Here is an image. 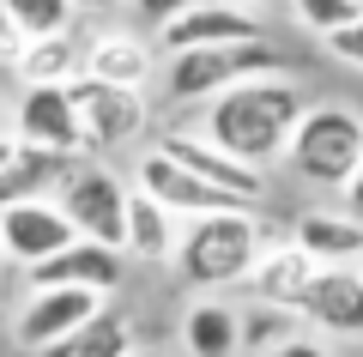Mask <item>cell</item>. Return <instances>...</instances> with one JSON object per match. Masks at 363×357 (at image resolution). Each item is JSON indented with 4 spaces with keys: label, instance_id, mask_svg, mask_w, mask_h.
<instances>
[{
    "label": "cell",
    "instance_id": "obj_7",
    "mask_svg": "<svg viewBox=\"0 0 363 357\" xmlns=\"http://www.w3.org/2000/svg\"><path fill=\"white\" fill-rule=\"evenodd\" d=\"M157 152H164L176 170L200 176L206 188L230 194V200L248 206V212H260V200H267V176H260V170H248V164H236V158H224L206 133H182V128H176V133H157Z\"/></svg>",
    "mask_w": 363,
    "mask_h": 357
},
{
    "label": "cell",
    "instance_id": "obj_15",
    "mask_svg": "<svg viewBox=\"0 0 363 357\" xmlns=\"http://www.w3.org/2000/svg\"><path fill=\"white\" fill-rule=\"evenodd\" d=\"M116 285H121V255L97 248V243H73L55 260L30 267V291H97V297H109Z\"/></svg>",
    "mask_w": 363,
    "mask_h": 357
},
{
    "label": "cell",
    "instance_id": "obj_5",
    "mask_svg": "<svg viewBox=\"0 0 363 357\" xmlns=\"http://www.w3.org/2000/svg\"><path fill=\"white\" fill-rule=\"evenodd\" d=\"M128 182L116 176L109 164H85L73 182L61 188V218L79 230V243H97V248H116L128 255Z\"/></svg>",
    "mask_w": 363,
    "mask_h": 357
},
{
    "label": "cell",
    "instance_id": "obj_24",
    "mask_svg": "<svg viewBox=\"0 0 363 357\" xmlns=\"http://www.w3.org/2000/svg\"><path fill=\"white\" fill-rule=\"evenodd\" d=\"M6 13H13V25L25 31L30 43H43V37H67L73 31V0H0Z\"/></svg>",
    "mask_w": 363,
    "mask_h": 357
},
{
    "label": "cell",
    "instance_id": "obj_11",
    "mask_svg": "<svg viewBox=\"0 0 363 357\" xmlns=\"http://www.w3.org/2000/svg\"><path fill=\"white\" fill-rule=\"evenodd\" d=\"M91 158H67V152H37V145H18L13 164L0 170V212L13 206H55L61 188L85 170Z\"/></svg>",
    "mask_w": 363,
    "mask_h": 357
},
{
    "label": "cell",
    "instance_id": "obj_30",
    "mask_svg": "<svg viewBox=\"0 0 363 357\" xmlns=\"http://www.w3.org/2000/svg\"><path fill=\"white\" fill-rule=\"evenodd\" d=\"M345 206H351V218H363V164H357V176H351V188H345Z\"/></svg>",
    "mask_w": 363,
    "mask_h": 357
},
{
    "label": "cell",
    "instance_id": "obj_9",
    "mask_svg": "<svg viewBox=\"0 0 363 357\" xmlns=\"http://www.w3.org/2000/svg\"><path fill=\"white\" fill-rule=\"evenodd\" d=\"M97 315H104V297L97 291H30L25 309L13 315V339L37 357V351H49L55 339L79 333L85 321H97Z\"/></svg>",
    "mask_w": 363,
    "mask_h": 357
},
{
    "label": "cell",
    "instance_id": "obj_13",
    "mask_svg": "<svg viewBox=\"0 0 363 357\" xmlns=\"http://www.w3.org/2000/svg\"><path fill=\"white\" fill-rule=\"evenodd\" d=\"M73 243H79V230L61 218V206H13V212H0V248L25 273L43 267V260H55Z\"/></svg>",
    "mask_w": 363,
    "mask_h": 357
},
{
    "label": "cell",
    "instance_id": "obj_31",
    "mask_svg": "<svg viewBox=\"0 0 363 357\" xmlns=\"http://www.w3.org/2000/svg\"><path fill=\"white\" fill-rule=\"evenodd\" d=\"M116 6H128V0H73V13H116Z\"/></svg>",
    "mask_w": 363,
    "mask_h": 357
},
{
    "label": "cell",
    "instance_id": "obj_10",
    "mask_svg": "<svg viewBox=\"0 0 363 357\" xmlns=\"http://www.w3.org/2000/svg\"><path fill=\"white\" fill-rule=\"evenodd\" d=\"M13 140L18 145H37V152L85 158V145H79V115H73V103H67V85H30V91H18V103H13Z\"/></svg>",
    "mask_w": 363,
    "mask_h": 357
},
{
    "label": "cell",
    "instance_id": "obj_22",
    "mask_svg": "<svg viewBox=\"0 0 363 357\" xmlns=\"http://www.w3.org/2000/svg\"><path fill=\"white\" fill-rule=\"evenodd\" d=\"M37 357H133V327L121 315H97V321H85L79 333H67V339H55L49 351H37Z\"/></svg>",
    "mask_w": 363,
    "mask_h": 357
},
{
    "label": "cell",
    "instance_id": "obj_17",
    "mask_svg": "<svg viewBox=\"0 0 363 357\" xmlns=\"http://www.w3.org/2000/svg\"><path fill=\"white\" fill-rule=\"evenodd\" d=\"M291 243H297L315 267H357L363 260V218L309 206V212H297V224H291Z\"/></svg>",
    "mask_w": 363,
    "mask_h": 357
},
{
    "label": "cell",
    "instance_id": "obj_16",
    "mask_svg": "<svg viewBox=\"0 0 363 357\" xmlns=\"http://www.w3.org/2000/svg\"><path fill=\"white\" fill-rule=\"evenodd\" d=\"M315 273L321 267H315L291 236H279V243L260 248L255 273H248V291H255V303H272V309H291V315H297L303 297H309V285H315Z\"/></svg>",
    "mask_w": 363,
    "mask_h": 357
},
{
    "label": "cell",
    "instance_id": "obj_28",
    "mask_svg": "<svg viewBox=\"0 0 363 357\" xmlns=\"http://www.w3.org/2000/svg\"><path fill=\"white\" fill-rule=\"evenodd\" d=\"M25 49H30V37L13 25V13L0 6V67H18V55H25Z\"/></svg>",
    "mask_w": 363,
    "mask_h": 357
},
{
    "label": "cell",
    "instance_id": "obj_6",
    "mask_svg": "<svg viewBox=\"0 0 363 357\" xmlns=\"http://www.w3.org/2000/svg\"><path fill=\"white\" fill-rule=\"evenodd\" d=\"M67 103L79 115V145H85L91 164L121 152V145H133L145 133V97L140 91H116V85H97V79L79 73L67 85Z\"/></svg>",
    "mask_w": 363,
    "mask_h": 357
},
{
    "label": "cell",
    "instance_id": "obj_19",
    "mask_svg": "<svg viewBox=\"0 0 363 357\" xmlns=\"http://www.w3.org/2000/svg\"><path fill=\"white\" fill-rule=\"evenodd\" d=\"M182 351L188 357H236L242 333H236V309L218 297H194L182 309Z\"/></svg>",
    "mask_w": 363,
    "mask_h": 357
},
{
    "label": "cell",
    "instance_id": "obj_34",
    "mask_svg": "<svg viewBox=\"0 0 363 357\" xmlns=\"http://www.w3.org/2000/svg\"><path fill=\"white\" fill-rule=\"evenodd\" d=\"M13 152H18V140H0V170L13 164Z\"/></svg>",
    "mask_w": 363,
    "mask_h": 357
},
{
    "label": "cell",
    "instance_id": "obj_1",
    "mask_svg": "<svg viewBox=\"0 0 363 357\" xmlns=\"http://www.w3.org/2000/svg\"><path fill=\"white\" fill-rule=\"evenodd\" d=\"M297 121H303L297 79H255V85H236V91L206 103V140L248 170L279 164L291 133H297Z\"/></svg>",
    "mask_w": 363,
    "mask_h": 357
},
{
    "label": "cell",
    "instance_id": "obj_14",
    "mask_svg": "<svg viewBox=\"0 0 363 357\" xmlns=\"http://www.w3.org/2000/svg\"><path fill=\"white\" fill-rule=\"evenodd\" d=\"M297 315L309 327L333 333V339H363V279H357V267H321Z\"/></svg>",
    "mask_w": 363,
    "mask_h": 357
},
{
    "label": "cell",
    "instance_id": "obj_26",
    "mask_svg": "<svg viewBox=\"0 0 363 357\" xmlns=\"http://www.w3.org/2000/svg\"><path fill=\"white\" fill-rule=\"evenodd\" d=\"M321 43H327L333 61H345V67H357V73H363V18H351L345 31H333V37H321Z\"/></svg>",
    "mask_w": 363,
    "mask_h": 357
},
{
    "label": "cell",
    "instance_id": "obj_33",
    "mask_svg": "<svg viewBox=\"0 0 363 357\" xmlns=\"http://www.w3.org/2000/svg\"><path fill=\"white\" fill-rule=\"evenodd\" d=\"M224 6H242V13H260V6H272V0H224Z\"/></svg>",
    "mask_w": 363,
    "mask_h": 357
},
{
    "label": "cell",
    "instance_id": "obj_18",
    "mask_svg": "<svg viewBox=\"0 0 363 357\" xmlns=\"http://www.w3.org/2000/svg\"><path fill=\"white\" fill-rule=\"evenodd\" d=\"M152 73H157L152 37H133V31H104V37H91V49H85V79L116 85V91H140Z\"/></svg>",
    "mask_w": 363,
    "mask_h": 357
},
{
    "label": "cell",
    "instance_id": "obj_37",
    "mask_svg": "<svg viewBox=\"0 0 363 357\" xmlns=\"http://www.w3.org/2000/svg\"><path fill=\"white\" fill-rule=\"evenodd\" d=\"M133 357H157V351H140V345H133Z\"/></svg>",
    "mask_w": 363,
    "mask_h": 357
},
{
    "label": "cell",
    "instance_id": "obj_38",
    "mask_svg": "<svg viewBox=\"0 0 363 357\" xmlns=\"http://www.w3.org/2000/svg\"><path fill=\"white\" fill-rule=\"evenodd\" d=\"M357 279H363V260H357Z\"/></svg>",
    "mask_w": 363,
    "mask_h": 357
},
{
    "label": "cell",
    "instance_id": "obj_3",
    "mask_svg": "<svg viewBox=\"0 0 363 357\" xmlns=\"http://www.w3.org/2000/svg\"><path fill=\"white\" fill-rule=\"evenodd\" d=\"M297 73V55L272 37H242V43H224V49H188V55H169L164 67V85L176 103H212L236 85H255V79H291Z\"/></svg>",
    "mask_w": 363,
    "mask_h": 357
},
{
    "label": "cell",
    "instance_id": "obj_25",
    "mask_svg": "<svg viewBox=\"0 0 363 357\" xmlns=\"http://www.w3.org/2000/svg\"><path fill=\"white\" fill-rule=\"evenodd\" d=\"M291 13H297L303 31H315V37H333V31L351 25V18H363V0H291Z\"/></svg>",
    "mask_w": 363,
    "mask_h": 357
},
{
    "label": "cell",
    "instance_id": "obj_8",
    "mask_svg": "<svg viewBox=\"0 0 363 357\" xmlns=\"http://www.w3.org/2000/svg\"><path fill=\"white\" fill-rule=\"evenodd\" d=\"M133 188L145 194V200H157L169 218H182V224H194V218H212V212H230V194H218V188H206L200 176H188V170H176L164 152H140V164H133ZM248 212V206H242Z\"/></svg>",
    "mask_w": 363,
    "mask_h": 357
},
{
    "label": "cell",
    "instance_id": "obj_32",
    "mask_svg": "<svg viewBox=\"0 0 363 357\" xmlns=\"http://www.w3.org/2000/svg\"><path fill=\"white\" fill-rule=\"evenodd\" d=\"M0 140H13V103L0 97Z\"/></svg>",
    "mask_w": 363,
    "mask_h": 357
},
{
    "label": "cell",
    "instance_id": "obj_2",
    "mask_svg": "<svg viewBox=\"0 0 363 357\" xmlns=\"http://www.w3.org/2000/svg\"><path fill=\"white\" fill-rule=\"evenodd\" d=\"M279 243L267 224H260V212H242V206H230V212H212V218H194V224H182V243H176V279L188 285V291L212 297L224 291V285H248V273H255L260 248Z\"/></svg>",
    "mask_w": 363,
    "mask_h": 357
},
{
    "label": "cell",
    "instance_id": "obj_21",
    "mask_svg": "<svg viewBox=\"0 0 363 357\" xmlns=\"http://www.w3.org/2000/svg\"><path fill=\"white\" fill-rule=\"evenodd\" d=\"M18 85H73L79 73H85V43L79 37H43V43H30L25 55H18Z\"/></svg>",
    "mask_w": 363,
    "mask_h": 357
},
{
    "label": "cell",
    "instance_id": "obj_27",
    "mask_svg": "<svg viewBox=\"0 0 363 357\" xmlns=\"http://www.w3.org/2000/svg\"><path fill=\"white\" fill-rule=\"evenodd\" d=\"M188 6H200V0H133V18H140V25H152V31H164L169 18H182Z\"/></svg>",
    "mask_w": 363,
    "mask_h": 357
},
{
    "label": "cell",
    "instance_id": "obj_12",
    "mask_svg": "<svg viewBox=\"0 0 363 357\" xmlns=\"http://www.w3.org/2000/svg\"><path fill=\"white\" fill-rule=\"evenodd\" d=\"M242 37H267V31H260V13L224 6V0H200V6H188L182 18H169V25L157 31L164 55H188V49H224V43H242Z\"/></svg>",
    "mask_w": 363,
    "mask_h": 357
},
{
    "label": "cell",
    "instance_id": "obj_4",
    "mask_svg": "<svg viewBox=\"0 0 363 357\" xmlns=\"http://www.w3.org/2000/svg\"><path fill=\"white\" fill-rule=\"evenodd\" d=\"M285 164L291 176L315 182V188H351L363 164V115L345 109V103H321V109H303L297 133L285 145Z\"/></svg>",
    "mask_w": 363,
    "mask_h": 357
},
{
    "label": "cell",
    "instance_id": "obj_29",
    "mask_svg": "<svg viewBox=\"0 0 363 357\" xmlns=\"http://www.w3.org/2000/svg\"><path fill=\"white\" fill-rule=\"evenodd\" d=\"M267 357H327V351H321L315 339H303V333H297V339H285L279 351H267Z\"/></svg>",
    "mask_w": 363,
    "mask_h": 357
},
{
    "label": "cell",
    "instance_id": "obj_36",
    "mask_svg": "<svg viewBox=\"0 0 363 357\" xmlns=\"http://www.w3.org/2000/svg\"><path fill=\"white\" fill-rule=\"evenodd\" d=\"M6 273H13V260H6V248H0V285H6Z\"/></svg>",
    "mask_w": 363,
    "mask_h": 357
},
{
    "label": "cell",
    "instance_id": "obj_20",
    "mask_svg": "<svg viewBox=\"0 0 363 357\" xmlns=\"http://www.w3.org/2000/svg\"><path fill=\"white\" fill-rule=\"evenodd\" d=\"M182 218H169L157 200H145L140 188L128 194V255L133 260H152V267H169L176 260V243H182Z\"/></svg>",
    "mask_w": 363,
    "mask_h": 357
},
{
    "label": "cell",
    "instance_id": "obj_35",
    "mask_svg": "<svg viewBox=\"0 0 363 357\" xmlns=\"http://www.w3.org/2000/svg\"><path fill=\"white\" fill-rule=\"evenodd\" d=\"M0 333H13V315H6V297H0Z\"/></svg>",
    "mask_w": 363,
    "mask_h": 357
},
{
    "label": "cell",
    "instance_id": "obj_23",
    "mask_svg": "<svg viewBox=\"0 0 363 357\" xmlns=\"http://www.w3.org/2000/svg\"><path fill=\"white\" fill-rule=\"evenodd\" d=\"M297 321L303 315H291V309H272V303H248V309H236V333H242V351H279L285 339H297Z\"/></svg>",
    "mask_w": 363,
    "mask_h": 357
}]
</instances>
